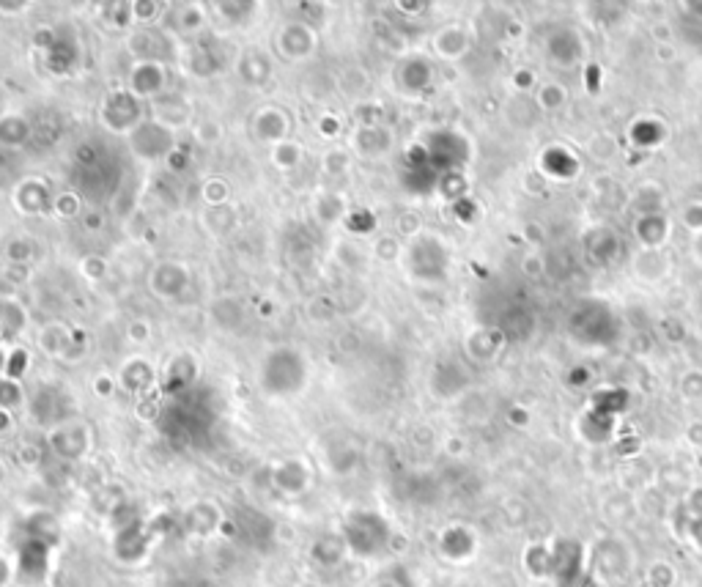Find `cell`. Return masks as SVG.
Here are the masks:
<instances>
[{"label":"cell","mask_w":702,"mask_h":587,"mask_svg":"<svg viewBox=\"0 0 702 587\" xmlns=\"http://www.w3.org/2000/svg\"><path fill=\"white\" fill-rule=\"evenodd\" d=\"M132 86L138 94H154L162 88V72L154 64L138 66V72L132 77Z\"/></svg>","instance_id":"obj_1"}]
</instances>
